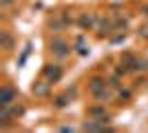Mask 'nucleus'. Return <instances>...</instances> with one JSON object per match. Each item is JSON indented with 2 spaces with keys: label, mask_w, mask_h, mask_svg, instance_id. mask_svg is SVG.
<instances>
[{
  "label": "nucleus",
  "mask_w": 148,
  "mask_h": 133,
  "mask_svg": "<svg viewBox=\"0 0 148 133\" xmlns=\"http://www.w3.org/2000/svg\"><path fill=\"white\" fill-rule=\"evenodd\" d=\"M2 49H11V36L2 33Z\"/></svg>",
  "instance_id": "obj_6"
},
{
  "label": "nucleus",
  "mask_w": 148,
  "mask_h": 133,
  "mask_svg": "<svg viewBox=\"0 0 148 133\" xmlns=\"http://www.w3.org/2000/svg\"><path fill=\"white\" fill-rule=\"evenodd\" d=\"M33 91H36L38 95H42V93H47V84H44V82H40V84H38V87H33Z\"/></svg>",
  "instance_id": "obj_7"
},
{
  "label": "nucleus",
  "mask_w": 148,
  "mask_h": 133,
  "mask_svg": "<svg viewBox=\"0 0 148 133\" xmlns=\"http://www.w3.org/2000/svg\"><path fill=\"white\" fill-rule=\"evenodd\" d=\"M0 2H2V7H9V5L13 2V0H0Z\"/></svg>",
  "instance_id": "obj_9"
},
{
  "label": "nucleus",
  "mask_w": 148,
  "mask_h": 133,
  "mask_svg": "<svg viewBox=\"0 0 148 133\" xmlns=\"http://www.w3.org/2000/svg\"><path fill=\"white\" fill-rule=\"evenodd\" d=\"M13 102V91L9 87H2V93H0V104L2 107H9Z\"/></svg>",
  "instance_id": "obj_2"
},
{
  "label": "nucleus",
  "mask_w": 148,
  "mask_h": 133,
  "mask_svg": "<svg viewBox=\"0 0 148 133\" xmlns=\"http://www.w3.org/2000/svg\"><path fill=\"white\" fill-rule=\"evenodd\" d=\"M93 25H95V18H93V16H86V13H84V16L80 18V27L82 29H91Z\"/></svg>",
  "instance_id": "obj_4"
},
{
  "label": "nucleus",
  "mask_w": 148,
  "mask_h": 133,
  "mask_svg": "<svg viewBox=\"0 0 148 133\" xmlns=\"http://www.w3.org/2000/svg\"><path fill=\"white\" fill-rule=\"evenodd\" d=\"M84 129H86V131H102V129H104V120H99V122H86Z\"/></svg>",
  "instance_id": "obj_5"
},
{
  "label": "nucleus",
  "mask_w": 148,
  "mask_h": 133,
  "mask_svg": "<svg viewBox=\"0 0 148 133\" xmlns=\"http://www.w3.org/2000/svg\"><path fill=\"white\" fill-rule=\"evenodd\" d=\"M139 33H142V36H148V27H142V29H139Z\"/></svg>",
  "instance_id": "obj_8"
},
{
  "label": "nucleus",
  "mask_w": 148,
  "mask_h": 133,
  "mask_svg": "<svg viewBox=\"0 0 148 133\" xmlns=\"http://www.w3.org/2000/svg\"><path fill=\"white\" fill-rule=\"evenodd\" d=\"M44 76H47V80H51V82H58L60 76H62V69L58 64H49V67L44 69Z\"/></svg>",
  "instance_id": "obj_1"
},
{
  "label": "nucleus",
  "mask_w": 148,
  "mask_h": 133,
  "mask_svg": "<svg viewBox=\"0 0 148 133\" xmlns=\"http://www.w3.org/2000/svg\"><path fill=\"white\" fill-rule=\"evenodd\" d=\"M51 47H53V51H56L58 56H66V44H64V40L56 38V40H53V44H51Z\"/></svg>",
  "instance_id": "obj_3"
}]
</instances>
